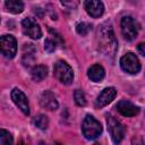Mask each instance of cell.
Masks as SVG:
<instances>
[{
	"instance_id": "7c38bea8",
	"label": "cell",
	"mask_w": 145,
	"mask_h": 145,
	"mask_svg": "<svg viewBox=\"0 0 145 145\" xmlns=\"http://www.w3.org/2000/svg\"><path fill=\"white\" fill-rule=\"evenodd\" d=\"M84 6H85L87 14L93 18H99L104 12V5L102 1L89 0V1H85Z\"/></svg>"
},
{
	"instance_id": "277c9868",
	"label": "cell",
	"mask_w": 145,
	"mask_h": 145,
	"mask_svg": "<svg viewBox=\"0 0 145 145\" xmlns=\"http://www.w3.org/2000/svg\"><path fill=\"white\" fill-rule=\"evenodd\" d=\"M106 125H108V130L110 133L112 142L117 145L120 144L121 140L125 137V127H123V125L111 114L106 116Z\"/></svg>"
},
{
	"instance_id": "4fadbf2b",
	"label": "cell",
	"mask_w": 145,
	"mask_h": 145,
	"mask_svg": "<svg viewBox=\"0 0 145 145\" xmlns=\"http://www.w3.org/2000/svg\"><path fill=\"white\" fill-rule=\"evenodd\" d=\"M40 103L43 108H45L46 110L53 111L56 109H58V100L57 96L51 92V91H44L40 97Z\"/></svg>"
},
{
	"instance_id": "d6986e66",
	"label": "cell",
	"mask_w": 145,
	"mask_h": 145,
	"mask_svg": "<svg viewBox=\"0 0 145 145\" xmlns=\"http://www.w3.org/2000/svg\"><path fill=\"white\" fill-rule=\"evenodd\" d=\"M0 145H12V136L6 129L0 130Z\"/></svg>"
},
{
	"instance_id": "603a6c76",
	"label": "cell",
	"mask_w": 145,
	"mask_h": 145,
	"mask_svg": "<svg viewBox=\"0 0 145 145\" xmlns=\"http://www.w3.org/2000/svg\"><path fill=\"white\" fill-rule=\"evenodd\" d=\"M137 50H138V52H139L143 57H145V42L139 43V44L137 45Z\"/></svg>"
},
{
	"instance_id": "83f0119b",
	"label": "cell",
	"mask_w": 145,
	"mask_h": 145,
	"mask_svg": "<svg viewBox=\"0 0 145 145\" xmlns=\"http://www.w3.org/2000/svg\"><path fill=\"white\" fill-rule=\"evenodd\" d=\"M94 145H100V144H97V143H96V144H94Z\"/></svg>"
},
{
	"instance_id": "52a82bcc",
	"label": "cell",
	"mask_w": 145,
	"mask_h": 145,
	"mask_svg": "<svg viewBox=\"0 0 145 145\" xmlns=\"http://www.w3.org/2000/svg\"><path fill=\"white\" fill-rule=\"evenodd\" d=\"M23 33L33 40H39L42 36V29L37 22L32 17H26L22 22Z\"/></svg>"
},
{
	"instance_id": "cb8c5ba5",
	"label": "cell",
	"mask_w": 145,
	"mask_h": 145,
	"mask_svg": "<svg viewBox=\"0 0 145 145\" xmlns=\"http://www.w3.org/2000/svg\"><path fill=\"white\" fill-rule=\"evenodd\" d=\"M131 145H145V142H144L142 138L137 137V138H134V139H133Z\"/></svg>"
},
{
	"instance_id": "ffe728a7",
	"label": "cell",
	"mask_w": 145,
	"mask_h": 145,
	"mask_svg": "<svg viewBox=\"0 0 145 145\" xmlns=\"http://www.w3.org/2000/svg\"><path fill=\"white\" fill-rule=\"evenodd\" d=\"M76 31H77V33H78L79 35L85 36V35H87V34L92 31V25L88 24V23H85V22L79 23V24H77V26H76Z\"/></svg>"
},
{
	"instance_id": "8fae6325",
	"label": "cell",
	"mask_w": 145,
	"mask_h": 145,
	"mask_svg": "<svg viewBox=\"0 0 145 145\" xmlns=\"http://www.w3.org/2000/svg\"><path fill=\"white\" fill-rule=\"evenodd\" d=\"M118 112L123 117H135L139 113V108L128 100H120L116 105Z\"/></svg>"
},
{
	"instance_id": "7a4b0ae2",
	"label": "cell",
	"mask_w": 145,
	"mask_h": 145,
	"mask_svg": "<svg viewBox=\"0 0 145 145\" xmlns=\"http://www.w3.org/2000/svg\"><path fill=\"white\" fill-rule=\"evenodd\" d=\"M82 131L86 139H95L102 133V126L93 116L87 114L83 120Z\"/></svg>"
},
{
	"instance_id": "2e32d148",
	"label": "cell",
	"mask_w": 145,
	"mask_h": 145,
	"mask_svg": "<svg viewBox=\"0 0 145 145\" xmlns=\"http://www.w3.org/2000/svg\"><path fill=\"white\" fill-rule=\"evenodd\" d=\"M31 76H32V79L34 82H41L48 76V68L43 65L35 66L31 70Z\"/></svg>"
},
{
	"instance_id": "ac0fdd59",
	"label": "cell",
	"mask_w": 145,
	"mask_h": 145,
	"mask_svg": "<svg viewBox=\"0 0 145 145\" xmlns=\"http://www.w3.org/2000/svg\"><path fill=\"white\" fill-rule=\"evenodd\" d=\"M33 122L37 128H40L42 130H44V129H46L49 127V119H48V117L45 114H37L34 118Z\"/></svg>"
},
{
	"instance_id": "ba28073f",
	"label": "cell",
	"mask_w": 145,
	"mask_h": 145,
	"mask_svg": "<svg viewBox=\"0 0 145 145\" xmlns=\"http://www.w3.org/2000/svg\"><path fill=\"white\" fill-rule=\"evenodd\" d=\"M0 48H1L2 54L6 58H8V59L14 58L17 52L16 39L12 35H2L0 37Z\"/></svg>"
},
{
	"instance_id": "30bf717a",
	"label": "cell",
	"mask_w": 145,
	"mask_h": 145,
	"mask_svg": "<svg viewBox=\"0 0 145 145\" xmlns=\"http://www.w3.org/2000/svg\"><path fill=\"white\" fill-rule=\"evenodd\" d=\"M117 95V91L114 87H106L104 88L96 97L95 100V108L101 109L105 105H108L110 102H112V100L116 97Z\"/></svg>"
},
{
	"instance_id": "5bb4252c",
	"label": "cell",
	"mask_w": 145,
	"mask_h": 145,
	"mask_svg": "<svg viewBox=\"0 0 145 145\" xmlns=\"http://www.w3.org/2000/svg\"><path fill=\"white\" fill-rule=\"evenodd\" d=\"M87 76H88V78L91 80L97 83V82H101L104 78L105 71H104V69H103L102 66H100V65H93V66H91L88 68Z\"/></svg>"
},
{
	"instance_id": "5b68a950",
	"label": "cell",
	"mask_w": 145,
	"mask_h": 145,
	"mask_svg": "<svg viewBox=\"0 0 145 145\" xmlns=\"http://www.w3.org/2000/svg\"><path fill=\"white\" fill-rule=\"evenodd\" d=\"M139 32L138 23L130 16H125L121 19V33L127 41H133Z\"/></svg>"
},
{
	"instance_id": "9a60e30c",
	"label": "cell",
	"mask_w": 145,
	"mask_h": 145,
	"mask_svg": "<svg viewBox=\"0 0 145 145\" xmlns=\"http://www.w3.org/2000/svg\"><path fill=\"white\" fill-rule=\"evenodd\" d=\"M36 50L34 48L33 44H25L24 45V50H23V62L25 66H29L32 65V62L34 61V54H35Z\"/></svg>"
},
{
	"instance_id": "9c48e42d",
	"label": "cell",
	"mask_w": 145,
	"mask_h": 145,
	"mask_svg": "<svg viewBox=\"0 0 145 145\" xmlns=\"http://www.w3.org/2000/svg\"><path fill=\"white\" fill-rule=\"evenodd\" d=\"M10 95H11V100L18 106V109L25 116H28L29 114V105H28V100H27L26 95L19 88H14L11 91V94Z\"/></svg>"
},
{
	"instance_id": "e0dca14e",
	"label": "cell",
	"mask_w": 145,
	"mask_h": 145,
	"mask_svg": "<svg viewBox=\"0 0 145 145\" xmlns=\"http://www.w3.org/2000/svg\"><path fill=\"white\" fill-rule=\"evenodd\" d=\"M5 6L7 10L12 14H20L24 10V3L19 0H7L5 2Z\"/></svg>"
},
{
	"instance_id": "7402d4cb",
	"label": "cell",
	"mask_w": 145,
	"mask_h": 145,
	"mask_svg": "<svg viewBox=\"0 0 145 145\" xmlns=\"http://www.w3.org/2000/svg\"><path fill=\"white\" fill-rule=\"evenodd\" d=\"M56 45H57V42L53 39H46L44 41V49L46 52H53L57 48Z\"/></svg>"
},
{
	"instance_id": "484cf974",
	"label": "cell",
	"mask_w": 145,
	"mask_h": 145,
	"mask_svg": "<svg viewBox=\"0 0 145 145\" xmlns=\"http://www.w3.org/2000/svg\"><path fill=\"white\" fill-rule=\"evenodd\" d=\"M40 145H46V144H45V143H43V142H41V143H40Z\"/></svg>"
},
{
	"instance_id": "8992f818",
	"label": "cell",
	"mask_w": 145,
	"mask_h": 145,
	"mask_svg": "<svg viewBox=\"0 0 145 145\" xmlns=\"http://www.w3.org/2000/svg\"><path fill=\"white\" fill-rule=\"evenodd\" d=\"M120 66L123 71L131 75H135L140 70V62L136 57V54H134L133 52H127L121 57Z\"/></svg>"
},
{
	"instance_id": "4316f807",
	"label": "cell",
	"mask_w": 145,
	"mask_h": 145,
	"mask_svg": "<svg viewBox=\"0 0 145 145\" xmlns=\"http://www.w3.org/2000/svg\"><path fill=\"white\" fill-rule=\"evenodd\" d=\"M56 145H61V144H59V143H57V144H56Z\"/></svg>"
},
{
	"instance_id": "44dd1931",
	"label": "cell",
	"mask_w": 145,
	"mask_h": 145,
	"mask_svg": "<svg viewBox=\"0 0 145 145\" xmlns=\"http://www.w3.org/2000/svg\"><path fill=\"white\" fill-rule=\"evenodd\" d=\"M74 99L78 106H85L86 105V97L82 89H76L74 92Z\"/></svg>"
},
{
	"instance_id": "d4e9b609",
	"label": "cell",
	"mask_w": 145,
	"mask_h": 145,
	"mask_svg": "<svg viewBox=\"0 0 145 145\" xmlns=\"http://www.w3.org/2000/svg\"><path fill=\"white\" fill-rule=\"evenodd\" d=\"M18 145H25V144H24L23 142H19V143H18Z\"/></svg>"
},
{
	"instance_id": "3957f363",
	"label": "cell",
	"mask_w": 145,
	"mask_h": 145,
	"mask_svg": "<svg viewBox=\"0 0 145 145\" xmlns=\"http://www.w3.org/2000/svg\"><path fill=\"white\" fill-rule=\"evenodd\" d=\"M53 75L60 83H62L65 85L71 84V82L74 79V71H72L71 67L62 60H59L54 63Z\"/></svg>"
},
{
	"instance_id": "6da1fadb",
	"label": "cell",
	"mask_w": 145,
	"mask_h": 145,
	"mask_svg": "<svg viewBox=\"0 0 145 145\" xmlns=\"http://www.w3.org/2000/svg\"><path fill=\"white\" fill-rule=\"evenodd\" d=\"M96 42H97L99 50L105 57H111V58L114 57L118 48V42L116 40L114 33L110 23H103L102 25L99 26L97 34H96Z\"/></svg>"
}]
</instances>
